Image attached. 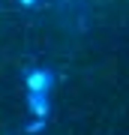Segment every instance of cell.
<instances>
[{"mask_svg": "<svg viewBox=\"0 0 129 135\" xmlns=\"http://www.w3.org/2000/svg\"><path fill=\"white\" fill-rule=\"evenodd\" d=\"M30 111L39 114V120L48 117V93H33L30 90Z\"/></svg>", "mask_w": 129, "mask_h": 135, "instance_id": "2", "label": "cell"}, {"mask_svg": "<svg viewBox=\"0 0 129 135\" xmlns=\"http://www.w3.org/2000/svg\"><path fill=\"white\" fill-rule=\"evenodd\" d=\"M27 87L33 93H51L54 72H51V69H30V72H27Z\"/></svg>", "mask_w": 129, "mask_h": 135, "instance_id": "1", "label": "cell"}, {"mask_svg": "<svg viewBox=\"0 0 129 135\" xmlns=\"http://www.w3.org/2000/svg\"><path fill=\"white\" fill-rule=\"evenodd\" d=\"M21 3H24V6H36L39 0H21Z\"/></svg>", "mask_w": 129, "mask_h": 135, "instance_id": "3", "label": "cell"}]
</instances>
